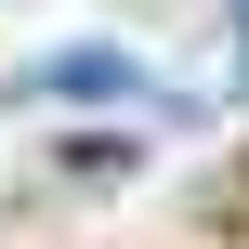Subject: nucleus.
<instances>
[{
    "label": "nucleus",
    "mask_w": 249,
    "mask_h": 249,
    "mask_svg": "<svg viewBox=\"0 0 249 249\" xmlns=\"http://www.w3.org/2000/svg\"><path fill=\"white\" fill-rule=\"evenodd\" d=\"M26 92H39V105H131V92H144V66H131V53H105V39H79V53H39V66H26Z\"/></svg>",
    "instance_id": "nucleus-1"
},
{
    "label": "nucleus",
    "mask_w": 249,
    "mask_h": 249,
    "mask_svg": "<svg viewBox=\"0 0 249 249\" xmlns=\"http://www.w3.org/2000/svg\"><path fill=\"white\" fill-rule=\"evenodd\" d=\"M131 158H144L131 131H79V144H66V171H131Z\"/></svg>",
    "instance_id": "nucleus-2"
}]
</instances>
